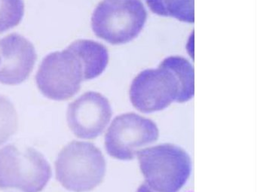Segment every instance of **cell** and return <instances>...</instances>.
Returning <instances> with one entry per match:
<instances>
[{"label":"cell","instance_id":"obj_10","mask_svg":"<svg viewBox=\"0 0 257 192\" xmlns=\"http://www.w3.org/2000/svg\"><path fill=\"white\" fill-rule=\"evenodd\" d=\"M80 61L83 67L84 81L95 79L103 73L109 61L104 46L88 40L73 42L67 48Z\"/></svg>","mask_w":257,"mask_h":192},{"label":"cell","instance_id":"obj_5","mask_svg":"<svg viewBox=\"0 0 257 192\" xmlns=\"http://www.w3.org/2000/svg\"><path fill=\"white\" fill-rule=\"evenodd\" d=\"M146 182L159 192H177L190 175L191 160L184 150L170 144L142 149L138 153Z\"/></svg>","mask_w":257,"mask_h":192},{"label":"cell","instance_id":"obj_2","mask_svg":"<svg viewBox=\"0 0 257 192\" xmlns=\"http://www.w3.org/2000/svg\"><path fill=\"white\" fill-rule=\"evenodd\" d=\"M55 172L57 180L67 190L90 191L103 181L106 160L94 144L73 141L58 154Z\"/></svg>","mask_w":257,"mask_h":192},{"label":"cell","instance_id":"obj_7","mask_svg":"<svg viewBox=\"0 0 257 192\" xmlns=\"http://www.w3.org/2000/svg\"><path fill=\"white\" fill-rule=\"evenodd\" d=\"M159 129L148 118L135 113L123 114L112 121L105 136L108 154L119 160H132L159 138Z\"/></svg>","mask_w":257,"mask_h":192},{"label":"cell","instance_id":"obj_3","mask_svg":"<svg viewBox=\"0 0 257 192\" xmlns=\"http://www.w3.org/2000/svg\"><path fill=\"white\" fill-rule=\"evenodd\" d=\"M52 175L49 162L35 148L13 144L0 148V189L41 192Z\"/></svg>","mask_w":257,"mask_h":192},{"label":"cell","instance_id":"obj_6","mask_svg":"<svg viewBox=\"0 0 257 192\" xmlns=\"http://www.w3.org/2000/svg\"><path fill=\"white\" fill-rule=\"evenodd\" d=\"M84 81L83 67L68 49L49 54L36 75L40 92L51 100L63 101L76 95Z\"/></svg>","mask_w":257,"mask_h":192},{"label":"cell","instance_id":"obj_14","mask_svg":"<svg viewBox=\"0 0 257 192\" xmlns=\"http://www.w3.org/2000/svg\"><path fill=\"white\" fill-rule=\"evenodd\" d=\"M138 192H159L150 187L147 183H144L138 188Z\"/></svg>","mask_w":257,"mask_h":192},{"label":"cell","instance_id":"obj_8","mask_svg":"<svg viewBox=\"0 0 257 192\" xmlns=\"http://www.w3.org/2000/svg\"><path fill=\"white\" fill-rule=\"evenodd\" d=\"M112 115L109 100L100 93L88 91L69 105L67 119L77 137L91 139L104 131Z\"/></svg>","mask_w":257,"mask_h":192},{"label":"cell","instance_id":"obj_1","mask_svg":"<svg viewBox=\"0 0 257 192\" xmlns=\"http://www.w3.org/2000/svg\"><path fill=\"white\" fill-rule=\"evenodd\" d=\"M194 69L181 57H169L157 69L141 72L132 82L130 97L140 112L163 110L173 102L183 103L193 97Z\"/></svg>","mask_w":257,"mask_h":192},{"label":"cell","instance_id":"obj_4","mask_svg":"<svg viewBox=\"0 0 257 192\" xmlns=\"http://www.w3.org/2000/svg\"><path fill=\"white\" fill-rule=\"evenodd\" d=\"M147 19L141 0H103L93 13L91 27L107 43L125 44L139 35Z\"/></svg>","mask_w":257,"mask_h":192},{"label":"cell","instance_id":"obj_9","mask_svg":"<svg viewBox=\"0 0 257 192\" xmlns=\"http://www.w3.org/2000/svg\"><path fill=\"white\" fill-rule=\"evenodd\" d=\"M37 53L34 45L22 35L12 34L0 40V83L16 85L28 79Z\"/></svg>","mask_w":257,"mask_h":192},{"label":"cell","instance_id":"obj_12","mask_svg":"<svg viewBox=\"0 0 257 192\" xmlns=\"http://www.w3.org/2000/svg\"><path fill=\"white\" fill-rule=\"evenodd\" d=\"M18 114L14 105L0 94V145H4L18 130Z\"/></svg>","mask_w":257,"mask_h":192},{"label":"cell","instance_id":"obj_11","mask_svg":"<svg viewBox=\"0 0 257 192\" xmlns=\"http://www.w3.org/2000/svg\"><path fill=\"white\" fill-rule=\"evenodd\" d=\"M150 10L158 16L174 18L180 22L194 23V0H146Z\"/></svg>","mask_w":257,"mask_h":192},{"label":"cell","instance_id":"obj_13","mask_svg":"<svg viewBox=\"0 0 257 192\" xmlns=\"http://www.w3.org/2000/svg\"><path fill=\"white\" fill-rule=\"evenodd\" d=\"M24 14L23 0H0V34L18 26Z\"/></svg>","mask_w":257,"mask_h":192}]
</instances>
